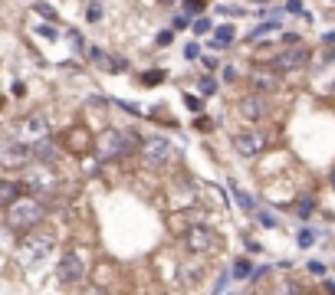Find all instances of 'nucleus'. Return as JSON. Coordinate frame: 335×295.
Returning <instances> with one entry per match:
<instances>
[{
	"mask_svg": "<svg viewBox=\"0 0 335 295\" xmlns=\"http://www.w3.org/2000/svg\"><path fill=\"white\" fill-rule=\"evenodd\" d=\"M256 223H263L266 230H273V227H276V216L266 213V210H256Z\"/></svg>",
	"mask_w": 335,
	"mask_h": 295,
	"instance_id": "obj_23",
	"label": "nucleus"
},
{
	"mask_svg": "<svg viewBox=\"0 0 335 295\" xmlns=\"http://www.w3.org/2000/svg\"><path fill=\"white\" fill-rule=\"evenodd\" d=\"M187 23H191V20H187V13H178V17H174V30H184Z\"/></svg>",
	"mask_w": 335,
	"mask_h": 295,
	"instance_id": "obj_34",
	"label": "nucleus"
},
{
	"mask_svg": "<svg viewBox=\"0 0 335 295\" xmlns=\"http://www.w3.org/2000/svg\"><path fill=\"white\" fill-rule=\"evenodd\" d=\"M33 158H37V154H33V148L23 144L17 135H7L4 141H0V164L10 167V171H13V167H26Z\"/></svg>",
	"mask_w": 335,
	"mask_h": 295,
	"instance_id": "obj_5",
	"label": "nucleus"
},
{
	"mask_svg": "<svg viewBox=\"0 0 335 295\" xmlns=\"http://www.w3.org/2000/svg\"><path fill=\"white\" fill-rule=\"evenodd\" d=\"M200 62H204V69H207V72H214V69H217V62H220V59H214V56H204V59H200Z\"/></svg>",
	"mask_w": 335,
	"mask_h": 295,
	"instance_id": "obj_37",
	"label": "nucleus"
},
{
	"mask_svg": "<svg viewBox=\"0 0 335 295\" xmlns=\"http://www.w3.org/2000/svg\"><path fill=\"white\" fill-rule=\"evenodd\" d=\"M312 207H316V203H312V197H306V200L299 203V220H309V216H312Z\"/></svg>",
	"mask_w": 335,
	"mask_h": 295,
	"instance_id": "obj_24",
	"label": "nucleus"
},
{
	"mask_svg": "<svg viewBox=\"0 0 335 295\" xmlns=\"http://www.w3.org/2000/svg\"><path fill=\"white\" fill-rule=\"evenodd\" d=\"M197 86H200V95H214V92H217V79H214V76H204Z\"/></svg>",
	"mask_w": 335,
	"mask_h": 295,
	"instance_id": "obj_22",
	"label": "nucleus"
},
{
	"mask_svg": "<svg viewBox=\"0 0 335 295\" xmlns=\"http://www.w3.org/2000/svg\"><path fill=\"white\" fill-rule=\"evenodd\" d=\"M181 240H184V249L194 252V256H204V252L217 249V233L211 227H204V223H191Z\"/></svg>",
	"mask_w": 335,
	"mask_h": 295,
	"instance_id": "obj_6",
	"label": "nucleus"
},
{
	"mask_svg": "<svg viewBox=\"0 0 335 295\" xmlns=\"http://www.w3.org/2000/svg\"><path fill=\"white\" fill-rule=\"evenodd\" d=\"M309 272H312V276H325V266H322V263H316V259H312V263H309Z\"/></svg>",
	"mask_w": 335,
	"mask_h": 295,
	"instance_id": "obj_36",
	"label": "nucleus"
},
{
	"mask_svg": "<svg viewBox=\"0 0 335 295\" xmlns=\"http://www.w3.org/2000/svg\"><path fill=\"white\" fill-rule=\"evenodd\" d=\"M56 279H59L62 285H79V282H86V259H82V252H76V249L62 252L59 266H56Z\"/></svg>",
	"mask_w": 335,
	"mask_h": 295,
	"instance_id": "obj_7",
	"label": "nucleus"
},
{
	"mask_svg": "<svg viewBox=\"0 0 335 295\" xmlns=\"http://www.w3.org/2000/svg\"><path fill=\"white\" fill-rule=\"evenodd\" d=\"M253 4H270V0H253Z\"/></svg>",
	"mask_w": 335,
	"mask_h": 295,
	"instance_id": "obj_42",
	"label": "nucleus"
},
{
	"mask_svg": "<svg viewBox=\"0 0 335 295\" xmlns=\"http://www.w3.org/2000/svg\"><path fill=\"white\" fill-rule=\"evenodd\" d=\"M37 33L43 40H59V30H56V26H37Z\"/></svg>",
	"mask_w": 335,
	"mask_h": 295,
	"instance_id": "obj_26",
	"label": "nucleus"
},
{
	"mask_svg": "<svg viewBox=\"0 0 335 295\" xmlns=\"http://www.w3.org/2000/svg\"><path fill=\"white\" fill-rule=\"evenodd\" d=\"M13 135H17L23 144H30V148L43 144L46 138H50V118L40 115V112H37V115H23L17 125H13Z\"/></svg>",
	"mask_w": 335,
	"mask_h": 295,
	"instance_id": "obj_4",
	"label": "nucleus"
},
{
	"mask_svg": "<svg viewBox=\"0 0 335 295\" xmlns=\"http://www.w3.org/2000/svg\"><path fill=\"white\" fill-rule=\"evenodd\" d=\"M233 79H237V69L227 66V69H223V82H233Z\"/></svg>",
	"mask_w": 335,
	"mask_h": 295,
	"instance_id": "obj_40",
	"label": "nucleus"
},
{
	"mask_svg": "<svg viewBox=\"0 0 335 295\" xmlns=\"http://www.w3.org/2000/svg\"><path fill=\"white\" fill-rule=\"evenodd\" d=\"M0 200H4V207L17 203V200H20V184H13V180H4V184H0Z\"/></svg>",
	"mask_w": 335,
	"mask_h": 295,
	"instance_id": "obj_15",
	"label": "nucleus"
},
{
	"mask_svg": "<svg viewBox=\"0 0 335 295\" xmlns=\"http://www.w3.org/2000/svg\"><path fill=\"white\" fill-rule=\"evenodd\" d=\"M207 30H211V20H207V17H200L197 23H194V33H197V36H204Z\"/></svg>",
	"mask_w": 335,
	"mask_h": 295,
	"instance_id": "obj_29",
	"label": "nucleus"
},
{
	"mask_svg": "<svg viewBox=\"0 0 335 295\" xmlns=\"http://www.w3.org/2000/svg\"><path fill=\"white\" fill-rule=\"evenodd\" d=\"M53 243H56V236L50 233V230H33V233H26L23 240H20L17 259L23 266H37V263H43V259L53 252Z\"/></svg>",
	"mask_w": 335,
	"mask_h": 295,
	"instance_id": "obj_2",
	"label": "nucleus"
},
{
	"mask_svg": "<svg viewBox=\"0 0 335 295\" xmlns=\"http://www.w3.org/2000/svg\"><path fill=\"white\" fill-rule=\"evenodd\" d=\"M263 148H266V135H263V131H256V128L237 131V135H233V151L243 154V158H256Z\"/></svg>",
	"mask_w": 335,
	"mask_h": 295,
	"instance_id": "obj_11",
	"label": "nucleus"
},
{
	"mask_svg": "<svg viewBox=\"0 0 335 295\" xmlns=\"http://www.w3.org/2000/svg\"><path fill=\"white\" fill-rule=\"evenodd\" d=\"M266 112H270V105H266L263 95H243L240 102H237V115L247 118V122H260Z\"/></svg>",
	"mask_w": 335,
	"mask_h": 295,
	"instance_id": "obj_12",
	"label": "nucleus"
},
{
	"mask_svg": "<svg viewBox=\"0 0 335 295\" xmlns=\"http://www.w3.org/2000/svg\"><path fill=\"white\" fill-rule=\"evenodd\" d=\"M86 295H106L102 289H86Z\"/></svg>",
	"mask_w": 335,
	"mask_h": 295,
	"instance_id": "obj_41",
	"label": "nucleus"
},
{
	"mask_svg": "<svg viewBox=\"0 0 335 295\" xmlns=\"http://www.w3.org/2000/svg\"><path fill=\"white\" fill-rule=\"evenodd\" d=\"M220 13H223V17H240L243 10H237V7H220Z\"/></svg>",
	"mask_w": 335,
	"mask_h": 295,
	"instance_id": "obj_39",
	"label": "nucleus"
},
{
	"mask_svg": "<svg viewBox=\"0 0 335 295\" xmlns=\"http://www.w3.org/2000/svg\"><path fill=\"white\" fill-rule=\"evenodd\" d=\"M286 10H289V13H303V4H299V0H286ZM303 17H306V13H303Z\"/></svg>",
	"mask_w": 335,
	"mask_h": 295,
	"instance_id": "obj_35",
	"label": "nucleus"
},
{
	"mask_svg": "<svg viewBox=\"0 0 335 295\" xmlns=\"http://www.w3.org/2000/svg\"><path fill=\"white\" fill-rule=\"evenodd\" d=\"M273 30H279V20H270V23L256 26V30L250 33V40H253V43H256V40H263V36H266V33H273Z\"/></svg>",
	"mask_w": 335,
	"mask_h": 295,
	"instance_id": "obj_19",
	"label": "nucleus"
},
{
	"mask_svg": "<svg viewBox=\"0 0 335 295\" xmlns=\"http://www.w3.org/2000/svg\"><path fill=\"white\" fill-rule=\"evenodd\" d=\"M142 82H145V86H158V82H164V69H148V72H142Z\"/></svg>",
	"mask_w": 335,
	"mask_h": 295,
	"instance_id": "obj_21",
	"label": "nucleus"
},
{
	"mask_svg": "<svg viewBox=\"0 0 335 295\" xmlns=\"http://www.w3.org/2000/svg\"><path fill=\"white\" fill-rule=\"evenodd\" d=\"M184 105H187L191 112H200V98H197V95H184Z\"/></svg>",
	"mask_w": 335,
	"mask_h": 295,
	"instance_id": "obj_32",
	"label": "nucleus"
},
{
	"mask_svg": "<svg viewBox=\"0 0 335 295\" xmlns=\"http://www.w3.org/2000/svg\"><path fill=\"white\" fill-rule=\"evenodd\" d=\"M33 154H37V158H40V161H56V158H59V151H56V148H53L50 141H43V144H37V148H33Z\"/></svg>",
	"mask_w": 335,
	"mask_h": 295,
	"instance_id": "obj_17",
	"label": "nucleus"
},
{
	"mask_svg": "<svg viewBox=\"0 0 335 295\" xmlns=\"http://www.w3.org/2000/svg\"><path fill=\"white\" fill-rule=\"evenodd\" d=\"M273 295H309V292H306V285L296 282V279H283V282L276 285Z\"/></svg>",
	"mask_w": 335,
	"mask_h": 295,
	"instance_id": "obj_14",
	"label": "nucleus"
},
{
	"mask_svg": "<svg viewBox=\"0 0 335 295\" xmlns=\"http://www.w3.org/2000/svg\"><path fill=\"white\" fill-rule=\"evenodd\" d=\"M86 17H89V23H99V20H102V4H89Z\"/></svg>",
	"mask_w": 335,
	"mask_h": 295,
	"instance_id": "obj_25",
	"label": "nucleus"
},
{
	"mask_svg": "<svg viewBox=\"0 0 335 295\" xmlns=\"http://www.w3.org/2000/svg\"><path fill=\"white\" fill-rule=\"evenodd\" d=\"M46 220V207L37 200V197H20L17 203H10L4 213V223L7 230H13V233H33V230H40V223Z\"/></svg>",
	"mask_w": 335,
	"mask_h": 295,
	"instance_id": "obj_1",
	"label": "nucleus"
},
{
	"mask_svg": "<svg viewBox=\"0 0 335 295\" xmlns=\"http://www.w3.org/2000/svg\"><path fill=\"white\" fill-rule=\"evenodd\" d=\"M37 13H40V17H46V20H56V10H53L50 4H37Z\"/></svg>",
	"mask_w": 335,
	"mask_h": 295,
	"instance_id": "obj_28",
	"label": "nucleus"
},
{
	"mask_svg": "<svg viewBox=\"0 0 335 295\" xmlns=\"http://www.w3.org/2000/svg\"><path fill=\"white\" fill-rule=\"evenodd\" d=\"M161 4H171V0H161Z\"/></svg>",
	"mask_w": 335,
	"mask_h": 295,
	"instance_id": "obj_43",
	"label": "nucleus"
},
{
	"mask_svg": "<svg viewBox=\"0 0 335 295\" xmlns=\"http://www.w3.org/2000/svg\"><path fill=\"white\" fill-rule=\"evenodd\" d=\"M230 276H233V279H250V276H253V266H250V259H237L233 269H230Z\"/></svg>",
	"mask_w": 335,
	"mask_h": 295,
	"instance_id": "obj_16",
	"label": "nucleus"
},
{
	"mask_svg": "<svg viewBox=\"0 0 335 295\" xmlns=\"http://www.w3.org/2000/svg\"><path fill=\"white\" fill-rule=\"evenodd\" d=\"M279 76H283V72H279L276 66H256L250 82H253L260 92H273V89H279Z\"/></svg>",
	"mask_w": 335,
	"mask_h": 295,
	"instance_id": "obj_13",
	"label": "nucleus"
},
{
	"mask_svg": "<svg viewBox=\"0 0 335 295\" xmlns=\"http://www.w3.org/2000/svg\"><path fill=\"white\" fill-rule=\"evenodd\" d=\"M233 200L240 203L243 210H250V213H256V207H253V197H250V194H243L240 187H233Z\"/></svg>",
	"mask_w": 335,
	"mask_h": 295,
	"instance_id": "obj_20",
	"label": "nucleus"
},
{
	"mask_svg": "<svg viewBox=\"0 0 335 295\" xmlns=\"http://www.w3.org/2000/svg\"><path fill=\"white\" fill-rule=\"evenodd\" d=\"M23 187H26V191H37V194H53L56 187H59V180H56V174L50 171V167L37 164L33 171H26Z\"/></svg>",
	"mask_w": 335,
	"mask_h": 295,
	"instance_id": "obj_10",
	"label": "nucleus"
},
{
	"mask_svg": "<svg viewBox=\"0 0 335 295\" xmlns=\"http://www.w3.org/2000/svg\"><path fill=\"white\" fill-rule=\"evenodd\" d=\"M73 144H79V151H86L89 141H86V131H73Z\"/></svg>",
	"mask_w": 335,
	"mask_h": 295,
	"instance_id": "obj_31",
	"label": "nucleus"
},
{
	"mask_svg": "<svg viewBox=\"0 0 335 295\" xmlns=\"http://www.w3.org/2000/svg\"><path fill=\"white\" fill-rule=\"evenodd\" d=\"M138 131H118V128H109L106 135H102V158L112 161V158H125V154H131L135 148H142L138 141Z\"/></svg>",
	"mask_w": 335,
	"mask_h": 295,
	"instance_id": "obj_3",
	"label": "nucleus"
},
{
	"mask_svg": "<svg viewBox=\"0 0 335 295\" xmlns=\"http://www.w3.org/2000/svg\"><path fill=\"white\" fill-rule=\"evenodd\" d=\"M197 53H200V49H197V43H187V46H184V56H187V59H194Z\"/></svg>",
	"mask_w": 335,
	"mask_h": 295,
	"instance_id": "obj_38",
	"label": "nucleus"
},
{
	"mask_svg": "<svg viewBox=\"0 0 335 295\" xmlns=\"http://www.w3.org/2000/svg\"><path fill=\"white\" fill-rule=\"evenodd\" d=\"M312 243H316V233H312V230H303V233H299V246L306 249V246H312Z\"/></svg>",
	"mask_w": 335,
	"mask_h": 295,
	"instance_id": "obj_27",
	"label": "nucleus"
},
{
	"mask_svg": "<svg viewBox=\"0 0 335 295\" xmlns=\"http://www.w3.org/2000/svg\"><path fill=\"white\" fill-rule=\"evenodd\" d=\"M138 151H142V161L148 167H164V164H171V161H174V148L161 135H158V138H145Z\"/></svg>",
	"mask_w": 335,
	"mask_h": 295,
	"instance_id": "obj_8",
	"label": "nucleus"
},
{
	"mask_svg": "<svg viewBox=\"0 0 335 295\" xmlns=\"http://www.w3.org/2000/svg\"><path fill=\"white\" fill-rule=\"evenodd\" d=\"M171 40H174V33H171V30H164V33H158V40H155V43H158V46H168Z\"/></svg>",
	"mask_w": 335,
	"mask_h": 295,
	"instance_id": "obj_33",
	"label": "nucleus"
},
{
	"mask_svg": "<svg viewBox=\"0 0 335 295\" xmlns=\"http://www.w3.org/2000/svg\"><path fill=\"white\" fill-rule=\"evenodd\" d=\"M309 59H312L309 46L296 43V46L283 49V53L276 56V62H273V66L279 69V72H299V69H306V66H309Z\"/></svg>",
	"mask_w": 335,
	"mask_h": 295,
	"instance_id": "obj_9",
	"label": "nucleus"
},
{
	"mask_svg": "<svg viewBox=\"0 0 335 295\" xmlns=\"http://www.w3.org/2000/svg\"><path fill=\"white\" fill-rule=\"evenodd\" d=\"M99 66H102V69H109V72H125L122 56H102V59H99Z\"/></svg>",
	"mask_w": 335,
	"mask_h": 295,
	"instance_id": "obj_18",
	"label": "nucleus"
},
{
	"mask_svg": "<svg viewBox=\"0 0 335 295\" xmlns=\"http://www.w3.org/2000/svg\"><path fill=\"white\" fill-rule=\"evenodd\" d=\"M184 10L187 13H200L204 10V0H184Z\"/></svg>",
	"mask_w": 335,
	"mask_h": 295,
	"instance_id": "obj_30",
	"label": "nucleus"
}]
</instances>
